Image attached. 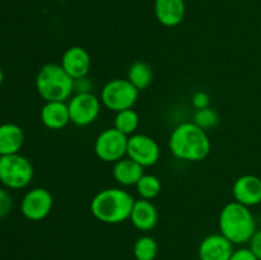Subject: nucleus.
<instances>
[{"label": "nucleus", "mask_w": 261, "mask_h": 260, "mask_svg": "<svg viewBox=\"0 0 261 260\" xmlns=\"http://www.w3.org/2000/svg\"><path fill=\"white\" fill-rule=\"evenodd\" d=\"M168 147L176 158L188 162H199L208 157L211 152V139L208 133L194 124L182 122L171 133Z\"/></svg>", "instance_id": "f257e3e1"}, {"label": "nucleus", "mask_w": 261, "mask_h": 260, "mask_svg": "<svg viewBox=\"0 0 261 260\" xmlns=\"http://www.w3.org/2000/svg\"><path fill=\"white\" fill-rule=\"evenodd\" d=\"M134 203L132 194L124 189H103L91 200V213L102 223L119 224L130 218Z\"/></svg>", "instance_id": "f03ea898"}, {"label": "nucleus", "mask_w": 261, "mask_h": 260, "mask_svg": "<svg viewBox=\"0 0 261 260\" xmlns=\"http://www.w3.org/2000/svg\"><path fill=\"white\" fill-rule=\"evenodd\" d=\"M219 233L233 245L249 244L256 231V223L249 206L231 201L222 208L218 219Z\"/></svg>", "instance_id": "7ed1b4c3"}, {"label": "nucleus", "mask_w": 261, "mask_h": 260, "mask_svg": "<svg viewBox=\"0 0 261 260\" xmlns=\"http://www.w3.org/2000/svg\"><path fill=\"white\" fill-rule=\"evenodd\" d=\"M36 89L45 102H68L74 93V79L60 64L47 63L38 70Z\"/></svg>", "instance_id": "20e7f679"}, {"label": "nucleus", "mask_w": 261, "mask_h": 260, "mask_svg": "<svg viewBox=\"0 0 261 260\" xmlns=\"http://www.w3.org/2000/svg\"><path fill=\"white\" fill-rule=\"evenodd\" d=\"M35 176L32 163L24 155L15 153L0 157V183L8 189H23Z\"/></svg>", "instance_id": "39448f33"}, {"label": "nucleus", "mask_w": 261, "mask_h": 260, "mask_svg": "<svg viewBox=\"0 0 261 260\" xmlns=\"http://www.w3.org/2000/svg\"><path fill=\"white\" fill-rule=\"evenodd\" d=\"M139 91L127 79L115 78L107 82L101 91V103L114 112L133 109L137 103Z\"/></svg>", "instance_id": "423d86ee"}, {"label": "nucleus", "mask_w": 261, "mask_h": 260, "mask_svg": "<svg viewBox=\"0 0 261 260\" xmlns=\"http://www.w3.org/2000/svg\"><path fill=\"white\" fill-rule=\"evenodd\" d=\"M129 137L115 127H109L99 133L94 142V153L101 161L115 163L126 155Z\"/></svg>", "instance_id": "0eeeda50"}, {"label": "nucleus", "mask_w": 261, "mask_h": 260, "mask_svg": "<svg viewBox=\"0 0 261 260\" xmlns=\"http://www.w3.org/2000/svg\"><path fill=\"white\" fill-rule=\"evenodd\" d=\"M70 122L76 126L91 125L101 111V99L94 93H74L68 101Z\"/></svg>", "instance_id": "6e6552de"}, {"label": "nucleus", "mask_w": 261, "mask_h": 260, "mask_svg": "<svg viewBox=\"0 0 261 260\" xmlns=\"http://www.w3.org/2000/svg\"><path fill=\"white\" fill-rule=\"evenodd\" d=\"M126 157L132 158L142 167H150L160 160V145L149 135L135 133V134L130 135L129 140H127Z\"/></svg>", "instance_id": "1a4fd4ad"}, {"label": "nucleus", "mask_w": 261, "mask_h": 260, "mask_svg": "<svg viewBox=\"0 0 261 260\" xmlns=\"http://www.w3.org/2000/svg\"><path fill=\"white\" fill-rule=\"evenodd\" d=\"M54 205V198L45 188H35L24 194L20 201V212L27 219L38 222L50 214Z\"/></svg>", "instance_id": "9d476101"}, {"label": "nucleus", "mask_w": 261, "mask_h": 260, "mask_svg": "<svg viewBox=\"0 0 261 260\" xmlns=\"http://www.w3.org/2000/svg\"><path fill=\"white\" fill-rule=\"evenodd\" d=\"M234 201L246 206L261 203V178L255 175H242L234 181L232 188Z\"/></svg>", "instance_id": "9b49d317"}, {"label": "nucleus", "mask_w": 261, "mask_h": 260, "mask_svg": "<svg viewBox=\"0 0 261 260\" xmlns=\"http://www.w3.org/2000/svg\"><path fill=\"white\" fill-rule=\"evenodd\" d=\"M233 244L222 233L204 237L199 245V260H229L233 254Z\"/></svg>", "instance_id": "f8f14e48"}, {"label": "nucleus", "mask_w": 261, "mask_h": 260, "mask_svg": "<svg viewBox=\"0 0 261 260\" xmlns=\"http://www.w3.org/2000/svg\"><path fill=\"white\" fill-rule=\"evenodd\" d=\"M91 55L82 46H71L63 54L60 65L73 79L87 76L91 69Z\"/></svg>", "instance_id": "ddd939ff"}, {"label": "nucleus", "mask_w": 261, "mask_h": 260, "mask_svg": "<svg viewBox=\"0 0 261 260\" xmlns=\"http://www.w3.org/2000/svg\"><path fill=\"white\" fill-rule=\"evenodd\" d=\"M185 0H155L154 14L158 22L165 27H176L185 18Z\"/></svg>", "instance_id": "4468645a"}, {"label": "nucleus", "mask_w": 261, "mask_h": 260, "mask_svg": "<svg viewBox=\"0 0 261 260\" xmlns=\"http://www.w3.org/2000/svg\"><path fill=\"white\" fill-rule=\"evenodd\" d=\"M42 124L47 129L60 130L64 129L70 122L68 102L48 101L45 102L40 112Z\"/></svg>", "instance_id": "2eb2a0df"}, {"label": "nucleus", "mask_w": 261, "mask_h": 260, "mask_svg": "<svg viewBox=\"0 0 261 260\" xmlns=\"http://www.w3.org/2000/svg\"><path fill=\"white\" fill-rule=\"evenodd\" d=\"M129 219L139 231H152L158 223V211L152 200L139 199L135 200Z\"/></svg>", "instance_id": "dca6fc26"}, {"label": "nucleus", "mask_w": 261, "mask_h": 260, "mask_svg": "<svg viewBox=\"0 0 261 260\" xmlns=\"http://www.w3.org/2000/svg\"><path fill=\"white\" fill-rule=\"evenodd\" d=\"M24 144V132L17 124L0 125V157L19 153Z\"/></svg>", "instance_id": "f3484780"}, {"label": "nucleus", "mask_w": 261, "mask_h": 260, "mask_svg": "<svg viewBox=\"0 0 261 260\" xmlns=\"http://www.w3.org/2000/svg\"><path fill=\"white\" fill-rule=\"evenodd\" d=\"M144 175V167L133 161L132 158L124 157L114 163L112 176L115 181L122 186L137 185L139 178Z\"/></svg>", "instance_id": "a211bd4d"}, {"label": "nucleus", "mask_w": 261, "mask_h": 260, "mask_svg": "<svg viewBox=\"0 0 261 260\" xmlns=\"http://www.w3.org/2000/svg\"><path fill=\"white\" fill-rule=\"evenodd\" d=\"M126 79L138 89L144 91L153 82V69L145 61H135L127 69Z\"/></svg>", "instance_id": "6ab92c4d"}, {"label": "nucleus", "mask_w": 261, "mask_h": 260, "mask_svg": "<svg viewBox=\"0 0 261 260\" xmlns=\"http://www.w3.org/2000/svg\"><path fill=\"white\" fill-rule=\"evenodd\" d=\"M139 115H138L135 110H122V111L116 112L114 127L119 130V132H121L122 134L130 137V135L135 134L137 129L139 127Z\"/></svg>", "instance_id": "aec40b11"}, {"label": "nucleus", "mask_w": 261, "mask_h": 260, "mask_svg": "<svg viewBox=\"0 0 261 260\" xmlns=\"http://www.w3.org/2000/svg\"><path fill=\"white\" fill-rule=\"evenodd\" d=\"M138 194H139L140 199H145V200H153L157 198L162 191V183L160 178L155 175H150V173H144L139 181L135 185Z\"/></svg>", "instance_id": "412c9836"}, {"label": "nucleus", "mask_w": 261, "mask_h": 260, "mask_svg": "<svg viewBox=\"0 0 261 260\" xmlns=\"http://www.w3.org/2000/svg\"><path fill=\"white\" fill-rule=\"evenodd\" d=\"M135 260H154L158 254V244L153 237L142 236L133 246Z\"/></svg>", "instance_id": "4be33fe9"}, {"label": "nucleus", "mask_w": 261, "mask_h": 260, "mask_svg": "<svg viewBox=\"0 0 261 260\" xmlns=\"http://www.w3.org/2000/svg\"><path fill=\"white\" fill-rule=\"evenodd\" d=\"M193 122L206 132V130L214 129L219 124V115L216 110L211 109V107L195 110Z\"/></svg>", "instance_id": "5701e85b"}, {"label": "nucleus", "mask_w": 261, "mask_h": 260, "mask_svg": "<svg viewBox=\"0 0 261 260\" xmlns=\"http://www.w3.org/2000/svg\"><path fill=\"white\" fill-rule=\"evenodd\" d=\"M13 200L10 194L5 189L0 188V218L8 216L9 212L12 211Z\"/></svg>", "instance_id": "b1692460"}, {"label": "nucleus", "mask_w": 261, "mask_h": 260, "mask_svg": "<svg viewBox=\"0 0 261 260\" xmlns=\"http://www.w3.org/2000/svg\"><path fill=\"white\" fill-rule=\"evenodd\" d=\"M191 103L195 107V110L205 109V107H209V103H211V97L208 96V93L203 91H199L196 93L193 94L191 97Z\"/></svg>", "instance_id": "393cba45"}, {"label": "nucleus", "mask_w": 261, "mask_h": 260, "mask_svg": "<svg viewBox=\"0 0 261 260\" xmlns=\"http://www.w3.org/2000/svg\"><path fill=\"white\" fill-rule=\"evenodd\" d=\"M92 82L87 76L74 79V93H89L92 92Z\"/></svg>", "instance_id": "a878e982"}, {"label": "nucleus", "mask_w": 261, "mask_h": 260, "mask_svg": "<svg viewBox=\"0 0 261 260\" xmlns=\"http://www.w3.org/2000/svg\"><path fill=\"white\" fill-rule=\"evenodd\" d=\"M249 249L254 252L255 256L261 260V229H256L249 241Z\"/></svg>", "instance_id": "bb28decb"}, {"label": "nucleus", "mask_w": 261, "mask_h": 260, "mask_svg": "<svg viewBox=\"0 0 261 260\" xmlns=\"http://www.w3.org/2000/svg\"><path fill=\"white\" fill-rule=\"evenodd\" d=\"M229 260H259L249 247H240L234 250Z\"/></svg>", "instance_id": "cd10ccee"}, {"label": "nucleus", "mask_w": 261, "mask_h": 260, "mask_svg": "<svg viewBox=\"0 0 261 260\" xmlns=\"http://www.w3.org/2000/svg\"><path fill=\"white\" fill-rule=\"evenodd\" d=\"M3 81H4V71H3L2 66H0V86H2Z\"/></svg>", "instance_id": "c85d7f7f"}]
</instances>
